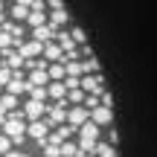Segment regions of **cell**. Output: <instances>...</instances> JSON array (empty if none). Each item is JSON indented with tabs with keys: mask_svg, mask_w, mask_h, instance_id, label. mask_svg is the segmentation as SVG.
Listing matches in <instances>:
<instances>
[{
	"mask_svg": "<svg viewBox=\"0 0 157 157\" xmlns=\"http://www.w3.org/2000/svg\"><path fill=\"white\" fill-rule=\"evenodd\" d=\"M76 134H78V148H82L84 154H93L96 143H99V125L87 119L84 125H78V128H76Z\"/></svg>",
	"mask_w": 157,
	"mask_h": 157,
	"instance_id": "6da1fadb",
	"label": "cell"
},
{
	"mask_svg": "<svg viewBox=\"0 0 157 157\" xmlns=\"http://www.w3.org/2000/svg\"><path fill=\"white\" fill-rule=\"evenodd\" d=\"M3 134L9 137L12 143H26V122L21 119V111H15L9 119H3Z\"/></svg>",
	"mask_w": 157,
	"mask_h": 157,
	"instance_id": "7a4b0ae2",
	"label": "cell"
},
{
	"mask_svg": "<svg viewBox=\"0 0 157 157\" xmlns=\"http://www.w3.org/2000/svg\"><path fill=\"white\" fill-rule=\"evenodd\" d=\"M67 122V102L58 99L52 108H47V125H61Z\"/></svg>",
	"mask_w": 157,
	"mask_h": 157,
	"instance_id": "3957f363",
	"label": "cell"
},
{
	"mask_svg": "<svg viewBox=\"0 0 157 157\" xmlns=\"http://www.w3.org/2000/svg\"><path fill=\"white\" fill-rule=\"evenodd\" d=\"M78 87H82L84 93L99 96L102 90H105V82H102V76H99V73H93V76H82V78H78Z\"/></svg>",
	"mask_w": 157,
	"mask_h": 157,
	"instance_id": "277c9868",
	"label": "cell"
},
{
	"mask_svg": "<svg viewBox=\"0 0 157 157\" xmlns=\"http://www.w3.org/2000/svg\"><path fill=\"white\" fill-rule=\"evenodd\" d=\"M26 137H32V140L38 143H47V137H50V125H47V119H35V122L26 125Z\"/></svg>",
	"mask_w": 157,
	"mask_h": 157,
	"instance_id": "5b68a950",
	"label": "cell"
},
{
	"mask_svg": "<svg viewBox=\"0 0 157 157\" xmlns=\"http://www.w3.org/2000/svg\"><path fill=\"white\" fill-rule=\"evenodd\" d=\"M90 119V111L84 105H73L67 108V125H73V128H78V125H84Z\"/></svg>",
	"mask_w": 157,
	"mask_h": 157,
	"instance_id": "8992f818",
	"label": "cell"
},
{
	"mask_svg": "<svg viewBox=\"0 0 157 157\" xmlns=\"http://www.w3.org/2000/svg\"><path fill=\"white\" fill-rule=\"evenodd\" d=\"M21 113H26L29 122H35V119H41V117L47 113V105H44V102H38V99H29L26 105H23V111H21Z\"/></svg>",
	"mask_w": 157,
	"mask_h": 157,
	"instance_id": "52a82bcc",
	"label": "cell"
},
{
	"mask_svg": "<svg viewBox=\"0 0 157 157\" xmlns=\"http://www.w3.org/2000/svg\"><path fill=\"white\" fill-rule=\"evenodd\" d=\"M90 122H96L99 128H102V125H111L113 122V111H111V108H105V105L93 108V111H90Z\"/></svg>",
	"mask_w": 157,
	"mask_h": 157,
	"instance_id": "ba28073f",
	"label": "cell"
},
{
	"mask_svg": "<svg viewBox=\"0 0 157 157\" xmlns=\"http://www.w3.org/2000/svg\"><path fill=\"white\" fill-rule=\"evenodd\" d=\"M52 38H56V29H52L50 23H44V26H32V41H38L41 47L50 44Z\"/></svg>",
	"mask_w": 157,
	"mask_h": 157,
	"instance_id": "9c48e42d",
	"label": "cell"
},
{
	"mask_svg": "<svg viewBox=\"0 0 157 157\" xmlns=\"http://www.w3.org/2000/svg\"><path fill=\"white\" fill-rule=\"evenodd\" d=\"M41 50H44V47H41L38 41H21V44H17V52L23 56V61H32Z\"/></svg>",
	"mask_w": 157,
	"mask_h": 157,
	"instance_id": "30bf717a",
	"label": "cell"
},
{
	"mask_svg": "<svg viewBox=\"0 0 157 157\" xmlns=\"http://www.w3.org/2000/svg\"><path fill=\"white\" fill-rule=\"evenodd\" d=\"M26 90H29V82H23V78H21V70H17V73L9 78V84H6V93L21 96V93H26Z\"/></svg>",
	"mask_w": 157,
	"mask_h": 157,
	"instance_id": "8fae6325",
	"label": "cell"
},
{
	"mask_svg": "<svg viewBox=\"0 0 157 157\" xmlns=\"http://www.w3.org/2000/svg\"><path fill=\"white\" fill-rule=\"evenodd\" d=\"M50 84V76H47V67H35L29 73V87H47Z\"/></svg>",
	"mask_w": 157,
	"mask_h": 157,
	"instance_id": "7c38bea8",
	"label": "cell"
},
{
	"mask_svg": "<svg viewBox=\"0 0 157 157\" xmlns=\"http://www.w3.org/2000/svg\"><path fill=\"white\" fill-rule=\"evenodd\" d=\"M70 17H67V9H52V15H47V23H50L52 29H58V26H64Z\"/></svg>",
	"mask_w": 157,
	"mask_h": 157,
	"instance_id": "4fadbf2b",
	"label": "cell"
},
{
	"mask_svg": "<svg viewBox=\"0 0 157 157\" xmlns=\"http://www.w3.org/2000/svg\"><path fill=\"white\" fill-rule=\"evenodd\" d=\"M41 52H44V58H47V64H52V61H61V47H58V44H44V50H41Z\"/></svg>",
	"mask_w": 157,
	"mask_h": 157,
	"instance_id": "5bb4252c",
	"label": "cell"
},
{
	"mask_svg": "<svg viewBox=\"0 0 157 157\" xmlns=\"http://www.w3.org/2000/svg\"><path fill=\"white\" fill-rule=\"evenodd\" d=\"M47 76H50V82H64V61H52L47 67Z\"/></svg>",
	"mask_w": 157,
	"mask_h": 157,
	"instance_id": "9a60e30c",
	"label": "cell"
},
{
	"mask_svg": "<svg viewBox=\"0 0 157 157\" xmlns=\"http://www.w3.org/2000/svg\"><path fill=\"white\" fill-rule=\"evenodd\" d=\"M47 96H52V99H64V96H67L64 82H50V84H47Z\"/></svg>",
	"mask_w": 157,
	"mask_h": 157,
	"instance_id": "2e32d148",
	"label": "cell"
},
{
	"mask_svg": "<svg viewBox=\"0 0 157 157\" xmlns=\"http://www.w3.org/2000/svg\"><path fill=\"white\" fill-rule=\"evenodd\" d=\"M93 157H117V146H111V143H96Z\"/></svg>",
	"mask_w": 157,
	"mask_h": 157,
	"instance_id": "e0dca14e",
	"label": "cell"
},
{
	"mask_svg": "<svg viewBox=\"0 0 157 157\" xmlns=\"http://www.w3.org/2000/svg\"><path fill=\"white\" fill-rule=\"evenodd\" d=\"M93 73H99V61H96L93 56L82 58V76H93Z\"/></svg>",
	"mask_w": 157,
	"mask_h": 157,
	"instance_id": "ac0fdd59",
	"label": "cell"
},
{
	"mask_svg": "<svg viewBox=\"0 0 157 157\" xmlns=\"http://www.w3.org/2000/svg\"><path fill=\"white\" fill-rule=\"evenodd\" d=\"M73 76V78H82V61H64V78Z\"/></svg>",
	"mask_w": 157,
	"mask_h": 157,
	"instance_id": "d6986e66",
	"label": "cell"
},
{
	"mask_svg": "<svg viewBox=\"0 0 157 157\" xmlns=\"http://www.w3.org/2000/svg\"><path fill=\"white\" fill-rule=\"evenodd\" d=\"M58 148H61V157H78V151H82L78 143H70V140H64Z\"/></svg>",
	"mask_w": 157,
	"mask_h": 157,
	"instance_id": "ffe728a7",
	"label": "cell"
},
{
	"mask_svg": "<svg viewBox=\"0 0 157 157\" xmlns=\"http://www.w3.org/2000/svg\"><path fill=\"white\" fill-rule=\"evenodd\" d=\"M26 23H29V26H44V23H47V12H32V9H29Z\"/></svg>",
	"mask_w": 157,
	"mask_h": 157,
	"instance_id": "44dd1931",
	"label": "cell"
},
{
	"mask_svg": "<svg viewBox=\"0 0 157 157\" xmlns=\"http://www.w3.org/2000/svg\"><path fill=\"white\" fill-rule=\"evenodd\" d=\"M0 105H3V111H15V108H17V96L6 93L3 99H0Z\"/></svg>",
	"mask_w": 157,
	"mask_h": 157,
	"instance_id": "7402d4cb",
	"label": "cell"
},
{
	"mask_svg": "<svg viewBox=\"0 0 157 157\" xmlns=\"http://www.w3.org/2000/svg\"><path fill=\"white\" fill-rule=\"evenodd\" d=\"M41 148H44V157H61V148L52 143H41Z\"/></svg>",
	"mask_w": 157,
	"mask_h": 157,
	"instance_id": "603a6c76",
	"label": "cell"
},
{
	"mask_svg": "<svg viewBox=\"0 0 157 157\" xmlns=\"http://www.w3.org/2000/svg\"><path fill=\"white\" fill-rule=\"evenodd\" d=\"M67 99L73 102V105H78V102L84 99V90H82V87H73V90H67Z\"/></svg>",
	"mask_w": 157,
	"mask_h": 157,
	"instance_id": "cb8c5ba5",
	"label": "cell"
},
{
	"mask_svg": "<svg viewBox=\"0 0 157 157\" xmlns=\"http://www.w3.org/2000/svg\"><path fill=\"white\" fill-rule=\"evenodd\" d=\"M9 47H15V38H12L9 32H0V52L9 50Z\"/></svg>",
	"mask_w": 157,
	"mask_h": 157,
	"instance_id": "d4e9b609",
	"label": "cell"
},
{
	"mask_svg": "<svg viewBox=\"0 0 157 157\" xmlns=\"http://www.w3.org/2000/svg\"><path fill=\"white\" fill-rule=\"evenodd\" d=\"M12 17H17V21H26V17H29V9H26V6H17V3H15V9H12Z\"/></svg>",
	"mask_w": 157,
	"mask_h": 157,
	"instance_id": "484cf974",
	"label": "cell"
},
{
	"mask_svg": "<svg viewBox=\"0 0 157 157\" xmlns=\"http://www.w3.org/2000/svg\"><path fill=\"white\" fill-rule=\"evenodd\" d=\"M70 38H73V44H87V41H84V32H82L78 26L70 29Z\"/></svg>",
	"mask_w": 157,
	"mask_h": 157,
	"instance_id": "4316f807",
	"label": "cell"
},
{
	"mask_svg": "<svg viewBox=\"0 0 157 157\" xmlns=\"http://www.w3.org/2000/svg\"><path fill=\"white\" fill-rule=\"evenodd\" d=\"M29 96L38 99V102H44V99H47V87H29Z\"/></svg>",
	"mask_w": 157,
	"mask_h": 157,
	"instance_id": "83f0119b",
	"label": "cell"
},
{
	"mask_svg": "<svg viewBox=\"0 0 157 157\" xmlns=\"http://www.w3.org/2000/svg\"><path fill=\"white\" fill-rule=\"evenodd\" d=\"M9 78H12V70L3 64V67H0V87H6V84H9Z\"/></svg>",
	"mask_w": 157,
	"mask_h": 157,
	"instance_id": "f1b7e54d",
	"label": "cell"
},
{
	"mask_svg": "<svg viewBox=\"0 0 157 157\" xmlns=\"http://www.w3.org/2000/svg\"><path fill=\"white\" fill-rule=\"evenodd\" d=\"M9 148H12V140H9L6 134H0V154H6Z\"/></svg>",
	"mask_w": 157,
	"mask_h": 157,
	"instance_id": "f546056e",
	"label": "cell"
},
{
	"mask_svg": "<svg viewBox=\"0 0 157 157\" xmlns=\"http://www.w3.org/2000/svg\"><path fill=\"white\" fill-rule=\"evenodd\" d=\"M108 143H111V146H117V143H119V134H117V131H108Z\"/></svg>",
	"mask_w": 157,
	"mask_h": 157,
	"instance_id": "4dcf8cb0",
	"label": "cell"
},
{
	"mask_svg": "<svg viewBox=\"0 0 157 157\" xmlns=\"http://www.w3.org/2000/svg\"><path fill=\"white\" fill-rule=\"evenodd\" d=\"M3 157H29V154H23V151H15V148H9Z\"/></svg>",
	"mask_w": 157,
	"mask_h": 157,
	"instance_id": "1f68e13d",
	"label": "cell"
},
{
	"mask_svg": "<svg viewBox=\"0 0 157 157\" xmlns=\"http://www.w3.org/2000/svg\"><path fill=\"white\" fill-rule=\"evenodd\" d=\"M32 3L35 0H17V6H26V9H32Z\"/></svg>",
	"mask_w": 157,
	"mask_h": 157,
	"instance_id": "d6a6232c",
	"label": "cell"
},
{
	"mask_svg": "<svg viewBox=\"0 0 157 157\" xmlns=\"http://www.w3.org/2000/svg\"><path fill=\"white\" fill-rule=\"evenodd\" d=\"M50 6H52V9H64V6H61V0H50Z\"/></svg>",
	"mask_w": 157,
	"mask_h": 157,
	"instance_id": "836d02e7",
	"label": "cell"
},
{
	"mask_svg": "<svg viewBox=\"0 0 157 157\" xmlns=\"http://www.w3.org/2000/svg\"><path fill=\"white\" fill-rule=\"evenodd\" d=\"M3 113H6V111H3V105H0V119H3Z\"/></svg>",
	"mask_w": 157,
	"mask_h": 157,
	"instance_id": "e575fe53",
	"label": "cell"
},
{
	"mask_svg": "<svg viewBox=\"0 0 157 157\" xmlns=\"http://www.w3.org/2000/svg\"><path fill=\"white\" fill-rule=\"evenodd\" d=\"M0 12H3V0H0Z\"/></svg>",
	"mask_w": 157,
	"mask_h": 157,
	"instance_id": "d590c367",
	"label": "cell"
}]
</instances>
